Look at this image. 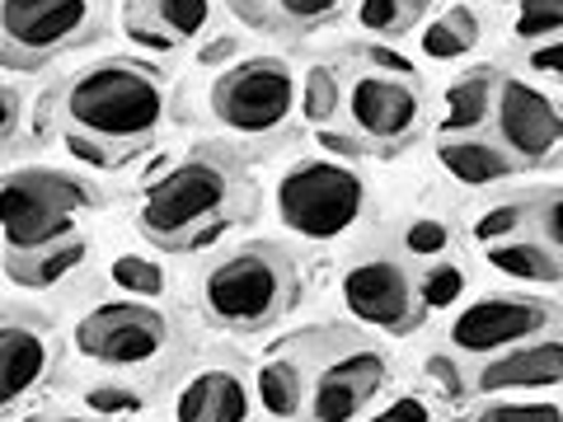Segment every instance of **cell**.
Instances as JSON below:
<instances>
[{"label": "cell", "mask_w": 563, "mask_h": 422, "mask_svg": "<svg viewBox=\"0 0 563 422\" xmlns=\"http://www.w3.org/2000/svg\"><path fill=\"white\" fill-rule=\"evenodd\" d=\"M437 160H442V169L455 184H470V188L498 184L512 174V155L488 146V141H446V146L437 151Z\"/></svg>", "instance_id": "obj_17"}, {"label": "cell", "mask_w": 563, "mask_h": 422, "mask_svg": "<svg viewBox=\"0 0 563 422\" xmlns=\"http://www.w3.org/2000/svg\"><path fill=\"white\" fill-rule=\"evenodd\" d=\"M57 422H80V418H57Z\"/></svg>", "instance_id": "obj_46"}, {"label": "cell", "mask_w": 563, "mask_h": 422, "mask_svg": "<svg viewBox=\"0 0 563 422\" xmlns=\"http://www.w3.org/2000/svg\"><path fill=\"white\" fill-rule=\"evenodd\" d=\"M291 103H296L291 66L277 57L240 62L231 76H221V85L211 90V113L240 136L277 132L282 122L291 118Z\"/></svg>", "instance_id": "obj_7"}, {"label": "cell", "mask_w": 563, "mask_h": 422, "mask_svg": "<svg viewBox=\"0 0 563 422\" xmlns=\"http://www.w3.org/2000/svg\"><path fill=\"white\" fill-rule=\"evenodd\" d=\"M225 57H235V38H217V43H207V47L198 52L202 66H221Z\"/></svg>", "instance_id": "obj_42"}, {"label": "cell", "mask_w": 563, "mask_h": 422, "mask_svg": "<svg viewBox=\"0 0 563 422\" xmlns=\"http://www.w3.org/2000/svg\"><path fill=\"white\" fill-rule=\"evenodd\" d=\"M446 20H451L455 29H461V33H465V38H470V43H479V20H474V14H470V10H451V14H446Z\"/></svg>", "instance_id": "obj_43"}, {"label": "cell", "mask_w": 563, "mask_h": 422, "mask_svg": "<svg viewBox=\"0 0 563 422\" xmlns=\"http://www.w3.org/2000/svg\"><path fill=\"white\" fill-rule=\"evenodd\" d=\"M540 225H544V240H550L554 249H563V198H554L540 211Z\"/></svg>", "instance_id": "obj_38"}, {"label": "cell", "mask_w": 563, "mask_h": 422, "mask_svg": "<svg viewBox=\"0 0 563 422\" xmlns=\"http://www.w3.org/2000/svg\"><path fill=\"white\" fill-rule=\"evenodd\" d=\"M109 277H113V287L132 291V296H161V291H165V273L155 268L151 258H136V254H122V258H113Z\"/></svg>", "instance_id": "obj_24"}, {"label": "cell", "mask_w": 563, "mask_h": 422, "mask_svg": "<svg viewBox=\"0 0 563 422\" xmlns=\"http://www.w3.org/2000/svg\"><path fill=\"white\" fill-rule=\"evenodd\" d=\"M66 118L95 141H146L165 122V90L155 70L136 62H109L70 80Z\"/></svg>", "instance_id": "obj_2"}, {"label": "cell", "mask_w": 563, "mask_h": 422, "mask_svg": "<svg viewBox=\"0 0 563 422\" xmlns=\"http://www.w3.org/2000/svg\"><path fill=\"white\" fill-rule=\"evenodd\" d=\"M235 202V179L221 160H184L179 169H169L165 179H155L141 198V231L155 244H179V249H202L211 244L225 221H231Z\"/></svg>", "instance_id": "obj_1"}, {"label": "cell", "mask_w": 563, "mask_h": 422, "mask_svg": "<svg viewBox=\"0 0 563 422\" xmlns=\"http://www.w3.org/2000/svg\"><path fill=\"white\" fill-rule=\"evenodd\" d=\"M409 14H413V0H362L357 24L372 33H399L409 24Z\"/></svg>", "instance_id": "obj_26"}, {"label": "cell", "mask_w": 563, "mask_h": 422, "mask_svg": "<svg viewBox=\"0 0 563 422\" xmlns=\"http://www.w3.org/2000/svg\"><path fill=\"white\" fill-rule=\"evenodd\" d=\"M474 422H563L559 403H488Z\"/></svg>", "instance_id": "obj_28"}, {"label": "cell", "mask_w": 563, "mask_h": 422, "mask_svg": "<svg viewBox=\"0 0 563 422\" xmlns=\"http://www.w3.org/2000/svg\"><path fill=\"white\" fill-rule=\"evenodd\" d=\"M531 66L544 70V76H559L563 80V43H540L531 52Z\"/></svg>", "instance_id": "obj_37"}, {"label": "cell", "mask_w": 563, "mask_h": 422, "mask_svg": "<svg viewBox=\"0 0 563 422\" xmlns=\"http://www.w3.org/2000/svg\"><path fill=\"white\" fill-rule=\"evenodd\" d=\"M512 33L521 43L550 38V33H563V0H521Z\"/></svg>", "instance_id": "obj_23"}, {"label": "cell", "mask_w": 563, "mask_h": 422, "mask_svg": "<svg viewBox=\"0 0 563 422\" xmlns=\"http://www.w3.org/2000/svg\"><path fill=\"white\" fill-rule=\"evenodd\" d=\"M95 192L80 179L57 169H10L0 184V231H5L10 258L43 254L70 244L76 231V211L90 202Z\"/></svg>", "instance_id": "obj_4"}, {"label": "cell", "mask_w": 563, "mask_h": 422, "mask_svg": "<svg viewBox=\"0 0 563 422\" xmlns=\"http://www.w3.org/2000/svg\"><path fill=\"white\" fill-rule=\"evenodd\" d=\"M0 99H5V141H14V122H20V95L5 90Z\"/></svg>", "instance_id": "obj_44"}, {"label": "cell", "mask_w": 563, "mask_h": 422, "mask_svg": "<svg viewBox=\"0 0 563 422\" xmlns=\"http://www.w3.org/2000/svg\"><path fill=\"white\" fill-rule=\"evenodd\" d=\"M474 43L465 38L461 29H455L451 20H432L428 29H422V52H428V57H437V62H451V57H465Z\"/></svg>", "instance_id": "obj_30"}, {"label": "cell", "mask_w": 563, "mask_h": 422, "mask_svg": "<svg viewBox=\"0 0 563 422\" xmlns=\"http://www.w3.org/2000/svg\"><path fill=\"white\" fill-rule=\"evenodd\" d=\"M498 132L507 141V151L521 155V160H544L563 141V113L536 85L503 80L498 85Z\"/></svg>", "instance_id": "obj_11"}, {"label": "cell", "mask_w": 563, "mask_h": 422, "mask_svg": "<svg viewBox=\"0 0 563 422\" xmlns=\"http://www.w3.org/2000/svg\"><path fill=\"white\" fill-rule=\"evenodd\" d=\"M85 403H90L95 413H136L141 409L136 390H122V385H99V390L85 395Z\"/></svg>", "instance_id": "obj_31"}, {"label": "cell", "mask_w": 563, "mask_h": 422, "mask_svg": "<svg viewBox=\"0 0 563 422\" xmlns=\"http://www.w3.org/2000/svg\"><path fill=\"white\" fill-rule=\"evenodd\" d=\"M385 385V357L380 352H347V357L329 362L320 380H314V395H310V418L314 422H352L366 399H376V390Z\"/></svg>", "instance_id": "obj_12"}, {"label": "cell", "mask_w": 563, "mask_h": 422, "mask_svg": "<svg viewBox=\"0 0 563 422\" xmlns=\"http://www.w3.org/2000/svg\"><path fill=\"white\" fill-rule=\"evenodd\" d=\"M488 263L521 281H563V258L544 244H493Z\"/></svg>", "instance_id": "obj_18"}, {"label": "cell", "mask_w": 563, "mask_h": 422, "mask_svg": "<svg viewBox=\"0 0 563 422\" xmlns=\"http://www.w3.org/2000/svg\"><path fill=\"white\" fill-rule=\"evenodd\" d=\"M366 57H372V62H376L380 70H395V76H409V70H413L409 62H404V57H399V52H395V47H366Z\"/></svg>", "instance_id": "obj_39"}, {"label": "cell", "mask_w": 563, "mask_h": 422, "mask_svg": "<svg viewBox=\"0 0 563 422\" xmlns=\"http://www.w3.org/2000/svg\"><path fill=\"white\" fill-rule=\"evenodd\" d=\"M76 347L99 366H146L169 347V320L151 306L109 301L76 324Z\"/></svg>", "instance_id": "obj_8"}, {"label": "cell", "mask_w": 563, "mask_h": 422, "mask_svg": "<svg viewBox=\"0 0 563 422\" xmlns=\"http://www.w3.org/2000/svg\"><path fill=\"white\" fill-rule=\"evenodd\" d=\"M517 221H521V211H517V207H493L488 216L474 225V235H479L484 244H498L503 235H512V231H517Z\"/></svg>", "instance_id": "obj_33"}, {"label": "cell", "mask_w": 563, "mask_h": 422, "mask_svg": "<svg viewBox=\"0 0 563 422\" xmlns=\"http://www.w3.org/2000/svg\"><path fill=\"white\" fill-rule=\"evenodd\" d=\"M258 399H263V413L277 418V422H291L301 413V371L291 362H268L258 371Z\"/></svg>", "instance_id": "obj_20"}, {"label": "cell", "mask_w": 563, "mask_h": 422, "mask_svg": "<svg viewBox=\"0 0 563 422\" xmlns=\"http://www.w3.org/2000/svg\"><path fill=\"white\" fill-rule=\"evenodd\" d=\"M5 66H43L99 33V0H5Z\"/></svg>", "instance_id": "obj_6"}, {"label": "cell", "mask_w": 563, "mask_h": 422, "mask_svg": "<svg viewBox=\"0 0 563 422\" xmlns=\"http://www.w3.org/2000/svg\"><path fill=\"white\" fill-rule=\"evenodd\" d=\"M277 10L296 24H320V20H333V14L343 10V0H277Z\"/></svg>", "instance_id": "obj_32"}, {"label": "cell", "mask_w": 563, "mask_h": 422, "mask_svg": "<svg viewBox=\"0 0 563 422\" xmlns=\"http://www.w3.org/2000/svg\"><path fill=\"white\" fill-rule=\"evenodd\" d=\"M47 362L52 347L43 333L24 320H5V329H0V399H24L47 376Z\"/></svg>", "instance_id": "obj_16"}, {"label": "cell", "mask_w": 563, "mask_h": 422, "mask_svg": "<svg viewBox=\"0 0 563 422\" xmlns=\"http://www.w3.org/2000/svg\"><path fill=\"white\" fill-rule=\"evenodd\" d=\"M428 376L442 385V390L451 395V399H461L465 395V380H461V371H455V362L451 357H442V352H432L428 357Z\"/></svg>", "instance_id": "obj_35"}, {"label": "cell", "mask_w": 563, "mask_h": 422, "mask_svg": "<svg viewBox=\"0 0 563 422\" xmlns=\"http://www.w3.org/2000/svg\"><path fill=\"white\" fill-rule=\"evenodd\" d=\"M366 207L362 179L339 160H301L277 184V216L306 240H339Z\"/></svg>", "instance_id": "obj_5"}, {"label": "cell", "mask_w": 563, "mask_h": 422, "mask_svg": "<svg viewBox=\"0 0 563 422\" xmlns=\"http://www.w3.org/2000/svg\"><path fill=\"white\" fill-rule=\"evenodd\" d=\"M550 324V310L540 301H521V296H493V301H474L470 310L455 314L451 324V343L470 352V357H484V352H507Z\"/></svg>", "instance_id": "obj_10"}, {"label": "cell", "mask_w": 563, "mask_h": 422, "mask_svg": "<svg viewBox=\"0 0 563 422\" xmlns=\"http://www.w3.org/2000/svg\"><path fill=\"white\" fill-rule=\"evenodd\" d=\"M296 301V273L273 244H250L202 277V310L221 329L258 333L291 310Z\"/></svg>", "instance_id": "obj_3"}, {"label": "cell", "mask_w": 563, "mask_h": 422, "mask_svg": "<svg viewBox=\"0 0 563 422\" xmlns=\"http://www.w3.org/2000/svg\"><path fill=\"white\" fill-rule=\"evenodd\" d=\"M320 141H324L329 151H339V155H352V151H357V141H347V136H339V132H324Z\"/></svg>", "instance_id": "obj_45"}, {"label": "cell", "mask_w": 563, "mask_h": 422, "mask_svg": "<svg viewBox=\"0 0 563 422\" xmlns=\"http://www.w3.org/2000/svg\"><path fill=\"white\" fill-rule=\"evenodd\" d=\"M563 380V338H540V343H517L503 357L479 366V390L503 395V390H544V385Z\"/></svg>", "instance_id": "obj_13"}, {"label": "cell", "mask_w": 563, "mask_h": 422, "mask_svg": "<svg viewBox=\"0 0 563 422\" xmlns=\"http://www.w3.org/2000/svg\"><path fill=\"white\" fill-rule=\"evenodd\" d=\"M66 146H70V155H80L85 165H109V155H103L99 141L90 146V141H85V136H66Z\"/></svg>", "instance_id": "obj_41"}, {"label": "cell", "mask_w": 563, "mask_h": 422, "mask_svg": "<svg viewBox=\"0 0 563 422\" xmlns=\"http://www.w3.org/2000/svg\"><path fill=\"white\" fill-rule=\"evenodd\" d=\"M446 244H451V231L442 221H432V216H418V221L404 225V249L409 254L437 258V254H446Z\"/></svg>", "instance_id": "obj_29"}, {"label": "cell", "mask_w": 563, "mask_h": 422, "mask_svg": "<svg viewBox=\"0 0 563 422\" xmlns=\"http://www.w3.org/2000/svg\"><path fill=\"white\" fill-rule=\"evenodd\" d=\"M128 38H136L141 47H155V52H169L174 47V33H151L146 24H128Z\"/></svg>", "instance_id": "obj_40"}, {"label": "cell", "mask_w": 563, "mask_h": 422, "mask_svg": "<svg viewBox=\"0 0 563 422\" xmlns=\"http://www.w3.org/2000/svg\"><path fill=\"white\" fill-rule=\"evenodd\" d=\"M301 109L310 122H329L333 109H339V80H333L329 66H310L306 90H301Z\"/></svg>", "instance_id": "obj_25"}, {"label": "cell", "mask_w": 563, "mask_h": 422, "mask_svg": "<svg viewBox=\"0 0 563 422\" xmlns=\"http://www.w3.org/2000/svg\"><path fill=\"white\" fill-rule=\"evenodd\" d=\"M488 99H493V85L488 76H470L461 85L446 90V118H442V132H474L488 113Z\"/></svg>", "instance_id": "obj_21"}, {"label": "cell", "mask_w": 563, "mask_h": 422, "mask_svg": "<svg viewBox=\"0 0 563 422\" xmlns=\"http://www.w3.org/2000/svg\"><path fill=\"white\" fill-rule=\"evenodd\" d=\"M343 301L362 324H376L385 333H413L418 301L409 287V273L395 258H366L343 273Z\"/></svg>", "instance_id": "obj_9"}, {"label": "cell", "mask_w": 563, "mask_h": 422, "mask_svg": "<svg viewBox=\"0 0 563 422\" xmlns=\"http://www.w3.org/2000/svg\"><path fill=\"white\" fill-rule=\"evenodd\" d=\"M80 258H85V244L70 240V244H57V249L10 258V277H20L24 287H52V281H62L70 268H80Z\"/></svg>", "instance_id": "obj_19"}, {"label": "cell", "mask_w": 563, "mask_h": 422, "mask_svg": "<svg viewBox=\"0 0 563 422\" xmlns=\"http://www.w3.org/2000/svg\"><path fill=\"white\" fill-rule=\"evenodd\" d=\"M231 5V14L240 24H250V29H273V10H268V0H225Z\"/></svg>", "instance_id": "obj_36"}, {"label": "cell", "mask_w": 563, "mask_h": 422, "mask_svg": "<svg viewBox=\"0 0 563 422\" xmlns=\"http://www.w3.org/2000/svg\"><path fill=\"white\" fill-rule=\"evenodd\" d=\"M461 291H465V273L451 268V263H437V268L422 277V306L428 310H442L451 301H461Z\"/></svg>", "instance_id": "obj_27"}, {"label": "cell", "mask_w": 563, "mask_h": 422, "mask_svg": "<svg viewBox=\"0 0 563 422\" xmlns=\"http://www.w3.org/2000/svg\"><path fill=\"white\" fill-rule=\"evenodd\" d=\"M366 422H432V413H428V403H422V399L404 395V399L390 403V409H380L376 418H366Z\"/></svg>", "instance_id": "obj_34"}, {"label": "cell", "mask_w": 563, "mask_h": 422, "mask_svg": "<svg viewBox=\"0 0 563 422\" xmlns=\"http://www.w3.org/2000/svg\"><path fill=\"white\" fill-rule=\"evenodd\" d=\"M347 109H352V118H357V127L366 136L395 141L404 132H413V122H418V95H413V85H404V80L362 76L357 85H352V95H347Z\"/></svg>", "instance_id": "obj_14"}, {"label": "cell", "mask_w": 563, "mask_h": 422, "mask_svg": "<svg viewBox=\"0 0 563 422\" xmlns=\"http://www.w3.org/2000/svg\"><path fill=\"white\" fill-rule=\"evenodd\" d=\"M250 418V390L235 371H198L179 399H174V422H244Z\"/></svg>", "instance_id": "obj_15"}, {"label": "cell", "mask_w": 563, "mask_h": 422, "mask_svg": "<svg viewBox=\"0 0 563 422\" xmlns=\"http://www.w3.org/2000/svg\"><path fill=\"white\" fill-rule=\"evenodd\" d=\"M151 10L174 38H192L211 20V0H151Z\"/></svg>", "instance_id": "obj_22"}]
</instances>
